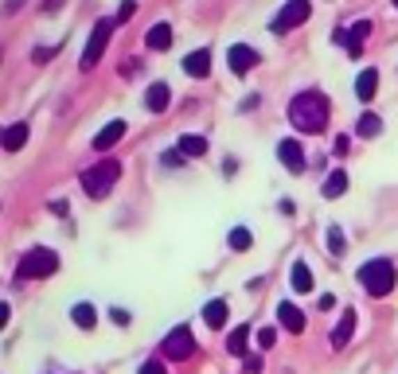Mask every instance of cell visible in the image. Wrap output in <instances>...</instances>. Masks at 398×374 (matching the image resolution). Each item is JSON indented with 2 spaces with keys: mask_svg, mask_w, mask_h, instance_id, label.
<instances>
[{
  "mask_svg": "<svg viewBox=\"0 0 398 374\" xmlns=\"http://www.w3.org/2000/svg\"><path fill=\"white\" fill-rule=\"evenodd\" d=\"M289 125L297 133H320L328 125V98L320 90H305L289 101Z\"/></svg>",
  "mask_w": 398,
  "mask_h": 374,
  "instance_id": "obj_1",
  "label": "cell"
},
{
  "mask_svg": "<svg viewBox=\"0 0 398 374\" xmlns=\"http://www.w3.org/2000/svg\"><path fill=\"white\" fill-rule=\"evenodd\" d=\"M359 285L367 288L371 296H387L395 288V266L387 257H375V261H363L359 266Z\"/></svg>",
  "mask_w": 398,
  "mask_h": 374,
  "instance_id": "obj_2",
  "label": "cell"
},
{
  "mask_svg": "<svg viewBox=\"0 0 398 374\" xmlns=\"http://www.w3.org/2000/svg\"><path fill=\"white\" fill-rule=\"evenodd\" d=\"M118 176H121L118 160H102V164H94V168L82 172V187H86V195L102 199V195H110V187L118 184Z\"/></svg>",
  "mask_w": 398,
  "mask_h": 374,
  "instance_id": "obj_3",
  "label": "cell"
},
{
  "mask_svg": "<svg viewBox=\"0 0 398 374\" xmlns=\"http://www.w3.org/2000/svg\"><path fill=\"white\" fill-rule=\"evenodd\" d=\"M55 269H59V254L40 246V250H28V254H24L16 277H20V281H40V277H51Z\"/></svg>",
  "mask_w": 398,
  "mask_h": 374,
  "instance_id": "obj_4",
  "label": "cell"
},
{
  "mask_svg": "<svg viewBox=\"0 0 398 374\" xmlns=\"http://www.w3.org/2000/svg\"><path fill=\"white\" fill-rule=\"evenodd\" d=\"M309 12H312V4H309V0H285V4H281V12L273 16V31H278V35L293 31L297 24H305V20H309Z\"/></svg>",
  "mask_w": 398,
  "mask_h": 374,
  "instance_id": "obj_5",
  "label": "cell"
},
{
  "mask_svg": "<svg viewBox=\"0 0 398 374\" xmlns=\"http://www.w3.org/2000/svg\"><path fill=\"white\" fill-rule=\"evenodd\" d=\"M113 24H118V20H98V24H94V31H90V43H86V51H82V70L98 67L102 51H106V43H110Z\"/></svg>",
  "mask_w": 398,
  "mask_h": 374,
  "instance_id": "obj_6",
  "label": "cell"
},
{
  "mask_svg": "<svg viewBox=\"0 0 398 374\" xmlns=\"http://www.w3.org/2000/svg\"><path fill=\"white\" fill-rule=\"evenodd\" d=\"M164 355H168V359H191V351H196V339H191V332L188 327H176V332H168V339H164Z\"/></svg>",
  "mask_w": 398,
  "mask_h": 374,
  "instance_id": "obj_7",
  "label": "cell"
},
{
  "mask_svg": "<svg viewBox=\"0 0 398 374\" xmlns=\"http://www.w3.org/2000/svg\"><path fill=\"white\" fill-rule=\"evenodd\" d=\"M367 31H371V24H367V20H359V24H351L348 31H336L332 40H336L340 47H348L351 59H359V51H363V40H367Z\"/></svg>",
  "mask_w": 398,
  "mask_h": 374,
  "instance_id": "obj_8",
  "label": "cell"
},
{
  "mask_svg": "<svg viewBox=\"0 0 398 374\" xmlns=\"http://www.w3.org/2000/svg\"><path fill=\"white\" fill-rule=\"evenodd\" d=\"M227 59H230V70H234V74H246V70L258 67V51H254V47H242V43H234V47L227 51Z\"/></svg>",
  "mask_w": 398,
  "mask_h": 374,
  "instance_id": "obj_9",
  "label": "cell"
},
{
  "mask_svg": "<svg viewBox=\"0 0 398 374\" xmlns=\"http://www.w3.org/2000/svg\"><path fill=\"white\" fill-rule=\"evenodd\" d=\"M278 156H281V164H285L293 176H301V172H305V156H301V145H297V140H281V145H278Z\"/></svg>",
  "mask_w": 398,
  "mask_h": 374,
  "instance_id": "obj_10",
  "label": "cell"
},
{
  "mask_svg": "<svg viewBox=\"0 0 398 374\" xmlns=\"http://www.w3.org/2000/svg\"><path fill=\"white\" fill-rule=\"evenodd\" d=\"M184 70H188L191 79H207L211 74V51L203 47V51H191L188 59H184Z\"/></svg>",
  "mask_w": 398,
  "mask_h": 374,
  "instance_id": "obj_11",
  "label": "cell"
},
{
  "mask_svg": "<svg viewBox=\"0 0 398 374\" xmlns=\"http://www.w3.org/2000/svg\"><path fill=\"white\" fill-rule=\"evenodd\" d=\"M121 137H125V121H110V125L94 137V148H98V152H106V148H113Z\"/></svg>",
  "mask_w": 398,
  "mask_h": 374,
  "instance_id": "obj_12",
  "label": "cell"
},
{
  "mask_svg": "<svg viewBox=\"0 0 398 374\" xmlns=\"http://www.w3.org/2000/svg\"><path fill=\"white\" fill-rule=\"evenodd\" d=\"M375 90H379V70H359V79H356V98L359 101H371L375 98Z\"/></svg>",
  "mask_w": 398,
  "mask_h": 374,
  "instance_id": "obj_13",
  "label": "cell"
},
{
  "mask_svg": "<svg viewBox=\"0 0 398 374\" xmlns=\"http://www.w3.org/2000/svg\"><path fill=\"white\" fill-rule=\"evenodd\" d=\"M278 316H281V327H285V332H293V335L305 332V312H301L297 304H281Z\"/></svg>",
  "mask_w": 398,
  "mask_h": 374,
  "instance_id": "obj_14",
  "label": "cell"
},
{
  "mask_svg": "<svg viewBox=\"0 0 398 374\" xmlns=\"http://www.w3.org/2000/svg\"><path fill=\"white\" fill-rule=\"evenodd\" d=\"M0 145H4V152H20L28 145V125H8L0 133Z\"/></svg>",
  "mask_w": 398,
  "mask_h": 374,
  "instance_id": "obj_15",
  "label": "cell"
},
{
  "mask_svg": "<svg viewBox=\"0 0 398 374\" xmlns=\"http://www.w3.org/2000/svg\"><path fill=\"white\" fill-rule=\"evenodd\" d=\"M351 332H356V312H344L340 316V324H336V332H332V347H348L351 343Z\"/></svg>",
  "mask_w": 398,
  "mask_h": 374,
  "instance_id": "obj_16",
  "label": "cell"
},
{
  "mask_svg": "<svg viewBox=\"0 0 398 374\" xmlns=\"http://www.w3.org/2000/svg\"><path fill=\"white\" fill-rule=\"evenodd\" d=\"M168 101H172V90L164 86V82H152V86H149V98H145V106H149L152 113H164V109H168Z\"/></svg>",
  "mask_w": 398,
  "mask_h": 374,
  "instance_id": "obj_17",
  "label": "cell"
},
{
  "mask_svg": "<svg viewBox=\"0 0 398 374\" xmlns=\"http://www.w3.org/2000/svg\"><path fill=\"white\" fill-rule=\"evenodd\" d=\"M145 43H149V51H168V47H172V28H168V24H157V28H149Z\"/></svg>",
  "mask_w": 398,
  "mask_h": 374,
  "instance_id": "obj_18",
  "label": "cell"
},
{
  "mask_svg": "<svg viewBox=\"0 0 398 374\" xmlns=\"http://www.w3.org/2000/svg\"><path fill=\"white\" fill-rule=\"evenodd\" d=\"M176 152H180V156H207V140L196 137V133H188V137H180Z\"/></svg>",
  "mask_w": 398,
  "mask_h": 374,
  "instance_id": "obj_19",
  "label": "cell"
},
{
  "mask_svg": "<svg viewBox=\"0 0 398 374\" xmlns=\"http://www.w3.org/2000/svg\"><path fill=\"white\" fill-rule=\"evenodd\" d=\"M203 320H207L211 332H219V327L227 324V300H211V304L203 308Z\"/></svg>",
  "mask_w": 398,
  "mask_h": 374,
  "instance_id": "obj_20",
  "label": "cell"
},
{
  "mask_svg": "<svg viewBox=\"0 0 398 374\" xmlns=\"http://www.w3.org/2000/svg\"><path fill=\"white\" fill-rule=\"evenodd\" d=\"M246 347H250V327L242 324V327H234V332L227 335V351H230V355H242Z\"/></svg>",
  "mask_w": 398,
  "mask_h": 374,
  "instance_id": "obj_21",
  "label": "cell"
},
{
  "mask_svg": "<svg viewBox=\"0 0 398 374\" xmlns=\"http://www.w3.org/2000/svg\"><path fill=\"white\" fill-rule=\"evenodd\" d=\"M348 191V172H332L328 179H324V199H336Z\"/></svg>",
  "mask_w": 398,
  "mask_h": 374,
  "instance_id": "obj_22",
  "label": "cell"
},
{
  "mask_svg": "<svg viewBox=\"0 0 398 374\" xmlns=\"http://www.w3.org/2000/svg\"><path fill=\"white\" fill-rule=\"evenodd\" d=\"M70 320H74L79 327H86V332L98 324V316H94V308H90V304H74V308H70Z\"/></svg>",
  "mask_w": 398,
  "mask_h": 374,
  "instance_id": "obj_23",
  "label": "cell"
},
{
  "mask_svg": "<svg viewBox=\"0 0 398 374\" xmlns=\"http://www.w3.org/2000/svg\"><path fill=\"white\" fill-rule=\"evenodd\" d=\"M293 288H297V293H309V288H312V269L305 266V261L293 266Z\"/></svg>",
  "mask_w": 398,
  "mask_h": 374,
  "instance_id": "obj_24",
  "label": "cell"
},
{
  "mask_svg": "<svg viewBox=\"0 0 398 374\" xmlns=\"http://www.w3.org/2000/svg\"><path fill=\"white\" fill-rule=\"evenodd\" d=\"M379 129H383V121H379L375 113H363V117L356 121V133H359V137H379Z\"/></svg>",
  "mask_w": 398,
  "mask_h": 374,
  "instance_id": "obj_25",
  "label": "cell"
},
{
  "mask_svg": "<svg viewBox=\"0 0 398 374\" xmlns=\"http://www.w3.org/2000/svg\"><path fill=\"white\" fill-rule=\"evenodd\" d=\"M250 242H254V238H250V230H242V227L230 230V250H250Z\"/></svg>",
  "mask_w": 398,
  "mask_h": 374,
  "instance_id": "obj_26",
  "label": "cell"
},
{
  "mask_svg": "<svg viewBox=\"0 0 398 374\" xmlns=\"http://www.w3.org/2000/svg\"><path fill=\"white\" fill-rule=\"evenodd\" d=\"M273 343H278V327H262V332H258V347H262V351H269Z\"/></svg>",
  "mask_w": 398,
  "mask_h": 374,
  "instance_id": "obj_27",
  "label": "cell"
},
{
  "mask_svg": "<svg viewBox=\"0 0 398 374\" xmlns=\"http://www.w3.org/2000/svg\"><path fill=\"white\" fill-rule=\"evenodd\" d=\"M328 254H344V234H340L336 227L328 230Z\"/></svg>",
  "mask_w": 398,
  "mask_h": 374,
  "instance_id": "obj_28",
  "label": "cell"
},
{
  "mask_svg": "<svg viewBox=\"0 0 398 374\" xmlns=\"http://www.w3.org/2000/svg\"><path fill=\"white\" fill-rule=\"evenodd\" d=\"M133 12H137V4H133V0H125V4H121V12H118V24H125Z\"/></svg>",
  "mask_w": 398,
  "mask_h": 374,
  "instance_id": "obj_29",
  "label": "cell"
},
{
  "mask_svg": "<svg viewBox=\"0 0 398 374\" xmlns=\"http://www.w3.org/2000/svg\"><path fill=\"white\" fill-rule=\"evenodd\" d=\"M110 320H113L118 327H125V324H129V312H125V308H113V312H110Z\"/></svg>",
  "mask_w": 398,
  "mask_h": 374,
  "instance_id": "obj_30",
  "label": "cell"
},
{
  "mask_svg": "<svg viewBox=\"0 0 398 374\" xmlns=\"http://www.w3.org/2000/svg\"><path fill=\"white\" fill-rule=\"evenodd\" d=\"M242 366H246V374H262V359H254V355H250Z\"/></svg>",
  "mask_w": 398,
  "mask_h": 374,
  "instance_id": "obj_31",
  "label": "cell"
},
{
  "mask_svg": "<svg viewBox=\"0 0 398 374\" xmlns=\"http://www.w3.org/2000/svg\"><path fill=\"white\" fill-rule=\"evenodd\" d=\"M137 374H168V371H164V366H160V363H145V366H141Z\"/></svg>",
  "mask_w": 398,
  "mask_h": 374,
  "instance_id": "obj_32",
  "label": "cell"
},
{
  "mask_svg": "<svg viewBox=\"0 0 398 374\" xmlns=\"http://www.w3.org/2000/svg\"><path fill=\"white\" fill-rule=\"evenodd\" d=\"M8 316H12V308H8V304H0V332L8 327Z\"/></svg>",
  "mask_w": 398,
  "mask_h": 374,
  "instance_id": "obj_33",
  "label": "cell"
},
{
  "mask_svg": "<svg viewBox=\"0 0 398 374\" xmlns=\"http://www.w3.org/2000/svg\"><path fill=\"white\" fill-rule=\"evenodd\" d=\"M332 152H340V156H344V152H348V137H336V145H332Z\"/></svg>",
  "mask_w": 398,
  "mask_h": 374,
  "instance_id": "obj_34",
  "label": "cell"
},
{
  "mask_svg": "<svg viewBox=\"0 0 398 374\" xmlns=\"http://www.w3.org/2000/svg\"><path fill=\"white\" fill-rule=\"evenodd\" d=\"M63 8V0H47V4H43V12H59Z\"/></svg>",
  "mask_w": 398,
  "mask_h": 374,
  "instance_id": "obj_35",
  "label": "cell"
},
{
  "mask_svg": "<svg viewBox=\"0 0 398 374\" xmlns=\"http://www.w3.org/2000/svg\"><path fill=\"white\" fill-rule=\"evenodd\" d=\"M20 4H24V0H8V12H16V8H20Z\"/></svg>",
  "mask_w": 398,
  "mask_h": 374,
  "instance_id": "obj_36",
  "label": "cell"
},
{
  "mask_svg": "<svg viewBox=\"0 0 398 374\" xmlns=\"http://www.w3.org/2000/svg\"><path fill=\"white\" fill-rule=\"evenodd\" d=\"M390 4H395V8H398V0H390Z\"/></svg>",
  "mask_w": 398,
  "mask_h": 374,
  "instance_id": "obj_37",
  "label": "cell"
}]
</instances>
